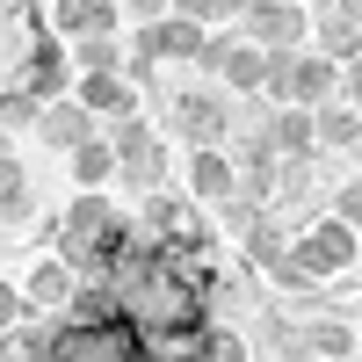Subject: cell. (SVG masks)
Returning <instances> with one entry per match:
<instances>
[{
    "instance_id": "obj_18",
    "label": "cell",
    "mask_w": 362,
    "mask_h": 362,
    "mask_svg": "<svg viewBox=\"0 0 362 362\" xmlns=\"http://www.w3.org/2000/svg\"><path fill=\"white\" fill-rule=\"evenodd\" d=\"M189 189H196L189 203H210V210H218V203H225V196L239 189V174H232V160L218 153V145H210V153H196V160H189Z\"/></svg>"
},
{
    "instance_id": "obj_14",
    "label": "cell",
    "mask_w": 362,
    "mask_h": 362,
    "mask_svg": "<svg viewBox=\"0 0 362 362\" xmlns=\"http://www.w3.org/2000/svg\"><path fill=\"white\" fill-rule=\"evenodd\" d=\"M37 138L58 145V153H80V145H87V138H102V131H95V116H87V109L66 95V102H51V109L37 116Z\"/></svg>"
},
{
    "instance_id": "obj_20",
    "label": "cell",
    "mask_w": 362,
    "mask_h": 362,
    "mask_svg": "<svg viewBox=\"0 0 362 362\" xmlns=\"http://www.w3.org/2000/svg\"><path fill=\"white\" fill-rule=\"evenodd\" d=\"M0 362H51V326H37V319L8 326L0 334Z\"/></svg>"
},
{
    "instance_id": "obj_7",
    "label": "cell",
    "mask_w": 362,
    "mask_h": 362,
    "mask_svg": "<svg viewBox=\"0 0 362 362\" xmlns=\"http://www.w3.org/2000/svg\"><path fill=\"white\" fill-rule=\"evenodd\" d=\"M196 66L218 80V95H261V87H268V51L239 44V37H203Z\"/></svg>"
},
{
    "instance_id": "obj_25",
    "label": "cell",
    "mask_w": 362,
    "mask_h": 362,
    "mask_svg": "<svg viewBox=\"0 0 362 362\" xmlns=\"http://www.w3.org/2000/svg\"><path fill=\"white\" fill-rule=\"evenodd\" d=\"M203 362H247V341H239L232 326H210L203 334Z\"/></svg>"
},
{
    "instance_id": "obj_23",
    "label": "cell",
    "mask_w": 362,
    "mask_h": 362,
    "mask_svg": "<svg viewBox=\"0 0 362 362\" xmlns=\"http://www.w3.org/2000/svg\"><path fill=\"white\" fill-rule=\"evenodd\" d=\"M66 66H80V73H124V44L116 37H80V51L66 58Z\"/></svg>"
},
{
    "instance_id": "obj_8",
    "label": "cell",
    "mask_w": 362,
    "mask_h": 362,
    "mask_svg": "<svg viewBox=\"0 0 362 362\" xmlns=\"http://www.w3.org/2000/svg\"><path fill=\"white\" fill-rule=\"evenodd\" d=\"M239 22H247V37H239V44H254V51H268V58H290V44L312 29V8H297V0H261V8H247Z\"/></svg>"
},
{
    "instance_id": "obj_28",
    "label": "cell",
    "mask_w": 362,
    "mask_h": 362,
    "mask_svg": "<svg viewBox=\"0 0 362 362\" xmlns=\"http://www.w3.org/2000/svg\"><path fill=\"white\" fill-rule=\"evenodd\" d=\"M283 362H319V355H297V348H290V355H283Z\"/></svg>"
},
{
    "instance_id": "obj_11",
    "label": "cell",
    "mask_w": 362,
    "mask_h": 362,
    "mask_svg": "<svg viewBox=\"0 0 362 362\" xmlns=\"http://www.w3.org/2000/svg\"><path fill=\"white\" fill-rule=\"evenodd\" d=\"M73 102L87 116H109V124H124V116H138V87L124 73H80L73 80Z\"/></svg>"
},
{
    "instance_id": "obj_26",
    "label": "cell",
    "mask_w": 362,
    "mask_h": 362,
    "mask_svg": "<svg viewBox=\"0 0 362 362\" xmlns=\"http://www.w3.org/2000/svg\"><path fill=\"white\" fill-rule=\"evenodd\" d=\"M355 218H362V181L348 174L341 189H334V225H348V232H355Z\"/></svg>"
},
{
    "instance_id": "obj_22",
    "label": "cell",
    "mask_w": 362,
    "mask_h": 362,
    "mask_svg": "<svg viewBox=\"0 0 362 362\" xmlns=\"http://www.w3.org/2000/svg\"><path fill=\"white\" fill-rule=\"evenodd\" d=\"M0 218H8V225H22V218H29V174H22V160H15V153L0 160Z\"/></svg>"
},
{
    "instance_id": "obj_12",
    "label": "cell",
    "mask_w": 362,
    "mask_h": 362,
    "mask_svg": "<svg viewBox=\"0 0 362 362\" xmlns=\"http://www.w3.org/2000/svg\"><path fill=\"white\" fill-rule=\"evenodd\" d=\"M51 37H116V22H124V8H109V0H58V8H44Z\"/></svg>"
},
{
    "instance_id": "obj_17",
    "label": "cell",
    "mask_w": 362,
    "mask_h": 362,
    "mask_svg": "<svg viewBox=\"0 0 362 362\" xmlns=\"http://www.w3.org/2000/svg\"><path fill=\"white\" fill-rule=\"evenodd\" d=\"M312 145H326V153L355 160V153H362V116H355V109H341V102L312 109Z\"/></svg>"
},
{
    "instance_id": "obj_9",
    "label": "cell",
    "mask_w": 362,
    "mask_h": 362,
    "mask_svg": "<svg viewBox=\"0 0 362 362\" xmlns=\"http://www.w3.org/2000/svg\"><path fill=\"white\" fill-rule=\"evenodd\" d=\"M167 116H174V131H181V138H196V153H210V145L232 131V109H225L218 87H189V95H174Z\"/></svg>"
},
{
    "instance_id": "obj_16",
    "label": "cell",
    "mask_w": 362,
    "mask_h": 362,
    "mask_svg": "<svg viewBox=\"0 0 362 362\" xmlns=\"http://www.w3.org/2000/svg\"><path fill=\"white\" fill-rule=\"evenodd\" d=\"M261 145H268L276 160H312V153H319V145H312V116H305V109H276V116L261 124Z\"/></svg>"
},
{
    "instance_id": "obj_15",
    "label": "cell",
    "mask_w": 362,
    "mask_h": 362,
    "mask_svg": "<svg viewBox=\"0 0 362 362\" xmlns=\"http://www.w3.org/2000/svg\"><path fill=\"white\" fill-rule=\"evenodd\" d=\"M290 348H297V355H319V362H348V355H355V326H348V319L290 326Z\"/></svg>"
},
{
    "instance_id": "obj_13",
    "label": "cell",
    "mask_w": 362,
    "mask_h": 362,
    "mask_svg": "<svg viewBox=\"0 0 362 362\" xmlns=\"http://www.w3.org/2000/svg\"><path fill=\"white\" fill-rule=\"evenodd\" d=\"M15 290H22L29 312H66L73 305V268L58 261V254H44L37 268H29V283H15Z\"/></svg>"
},
{
    "instance_id": "obj_6",
    "label": "cell",
    "mask_w": 362,
    "mask_h": 362,
    "mask_svg": "<svg viewBox=\"0 0 362 362\" xmlns=\"http://www.w3.org/2000/svg\"><path fill=\"white\" fill-rule=\"evenodd\" d=\"M305 283H334V276H355V261H362V247H355V232L348 225H334V218H319V225H305L290 239V254H283Z\"/></svg>"
},
{
    "instance_id": "obj_4",
    "label": "cell",
    "mask_w": 362,
    "mask_h": 362,
    "mask_svg": "<svg viewBox=\"0 0 362 362\" xmlns=\"http://www.w3.org/2000/svg\"><path fill=\"white\" fill-rule=\"evenodd\" d=\"M109 160H116V181L138 196H160L167 189V138L145 124V116H124V124H109Z\"/></svg>"
},
{
    "instance_id": "obj_2",
    "label": "cell",
    "mask_w": 362,
    "mask_h": 362,
    "mask_svg": "<svg viewBox=\"0 0 362 362\" xmlns=\"http://www.w3.org/2000/svg\"><path fill=\"white\" fill-rule=\"evenodd\" d=\"M44 44H51L44 8H29V0H0V102L29 95V66H37Z\"/></svg>"
},
{
    "instance_id": "obj_24",
    "label": "cell",
    "mask_w": 362,
    "mask_h": 362,
    "mask_svg": "<svg viewBox=\"0 0 362 362\" xmlns=\"http://www.w3.org/2000/svg\"><path fill=\"white\" fill-rule=\"evenodd\" d=\"M261 210H268L261 196H247V189H232V196L218 203V225H225V232H239V239H247V225L261 218Z\"/></svg>"
},
{
    "instance_id": "obj_19",
    "label": "cell",
    "mask_w": 362,
    "mask_h": 362,
    "mask_svg": "<svg viewBox=\"0 0 362 362\" xmlns=\"http://www.w3.org/2000/svg\"><path fill=\"white\" fill-rule=\"evenodd\" d=\"M283 254H290V232H283V218H276V210H261V218L247 225V261L261 268V276H276V268H283Z\"/></svg>"
},
{
    "instance_id": "obj_1",
    "label": "cell",
    "mask_w": 362,
    "mask_h": 362,
    "mask_svg": "<svg viewBox=\"0 0 362 362\" xmlns=\"http://www.w3.org/2000/svg\"><path fill=\"white\" fill-rule=\"evenodd\" d=\"M138 254V225L116 218L109 196H80L58 218V261L73 268V283H116Z\"/></svg>"
},
{
    "instance_id": "obj_5",
    "label": "cell",
    "mask_w": 362,
    "mask_h": 362,
    "mask_svg": "<svg viewBox=\"0 0 362 362\" xmlns=\"http://www.w3.org/2000/svg\"><path fill=\"white\" fill-rule=\"evenodd\" d=\"M51 362H160V355L145 348L124 319H102V326L58 319V326H51Z\"/></svg>"
},
{
    "instance_id": "obj_21",
    "label": "cell",
    "mask_w": 362,
    "mask_h": 362,
    "mask_svg": "<svg viewBox=\"0 0 362 362\" xmlns=\"http://www.w3.org/2000/svg\"><path fill=\"white\" fill-rule=\"evenodd\" d=\"M66 160H73V181H80L87 196H95V189H109V181H116V160H109V145H102V138H87L80 153H66Z\"/></svg>"
},
{
    "instance_id": "obj_27",
    "label": "cell",
    "mask_w": 362,
    "mask_h": 362,
    "mask_svg": "<svg viewBox=\"0 0 362 362\" xmlns=\"http://www.w3.org/2000/svg\"><path fill=\"white\" fill-rule=\"evenodd\" d=\"M22 312H29V305H22V290H15V283H0V334H8V326H22Z\"/></svg>"
},
{
    "instance_id": "obj_3",
    "label": "cell",
    "mask_w": 362,
    "mask_h": 362,
    "mask_svg": "<svg viewBox=\"0 0 362 362\" xmlns=\"http://www.w3.org/2000/svg\"><path fill=\"white\" fill-rule=\"evenodd\" d=\"M145 239H153V247H167V254H181V261H210V254H218L210 218H203L189 196H174V189L145 196Z\"/></svg>"
},
{
    "instance_id": "obj_10",
    "label": "cell",
    "mask_w": 362,
    "mask_h": 362,
    "mask_svg": "<svg viewBox=\"0 0 362 362\" xmlns=\"http://www.w3.org/2000/svg\"><path fill=\"white\" fill-rule=\"evenodd\" d=\"M312 29H319V58L326 66H355V44H362V8L355 0H334V8H312Z\"/></svg>"
}]
</instances>
